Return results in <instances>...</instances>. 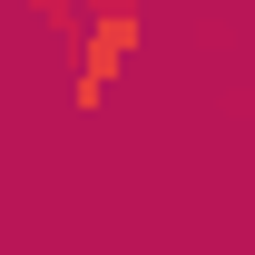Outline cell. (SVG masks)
I'll list each match as a JSON object with an SVG mask.
<instances>
[{
	"mask_svg": "<svg viewBox=\"0 0 255 255\" xmlns=\"http://www.w3.org/2000/svg\"><path fill=\"white\" fill-rule=\"evenodd\" d=\"M137 39H147L137 0H98V10H89V30H79V69H69V118H98V108H108L118 69L137 59Z\"/></svg>",
	"mask_w": 255,
	"mask_h": 255,
	"instance_id": "obj_1",
	"label": "cell"
},
{
	"mask_svg": "<svg viewBox=\"0 0 255 255\" xmlns=\"http://www.w3.org/2000/svg\"><path fill=\"white\" fill-rule=\"evenodd\" d=\"M30 10H49V20H69V10H79V0H30Z\"/></svg>",
	"mask_w": 255,
	"mask_h": 255,
	"instance_id": "obj_2",
	"label": "cell"
}]
</instances>
